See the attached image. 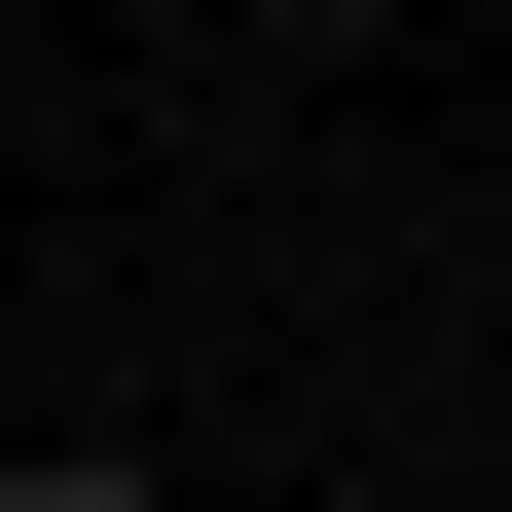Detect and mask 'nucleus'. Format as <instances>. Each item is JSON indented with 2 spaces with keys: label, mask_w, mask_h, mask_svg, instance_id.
I'll use <instances>...</instances> for the list:
<instances>
[{
  "label": "nucleus",
  "mask_w": 512,
  "mask_h": 512,
  "mask_svg": "<svg viewBox=\"0 0 512 512\" xmlns=\"http://www.w3.org/2000/svg\"><path fill=\"white\" fill-rule=\"evenodd\" d=\"M0 512H183V476H0Z\"/></svg>",
  "instance_id": "f257e3e1"
},
{
  "label": "nucleus",
  "mask_w": 512,
  "mask_h": 512,
  "mask_svg": "<svg viewBox=\"0 0 512 512\" xmlns=\"http://www.w3.org/2000/svg\"><path fill=\"white\" fill-rule=\"evenodd\" d=\"M0 476H37V439H0Z\"/></svg>",
  "instance_id": "f03ea898"
}]
</instances>
